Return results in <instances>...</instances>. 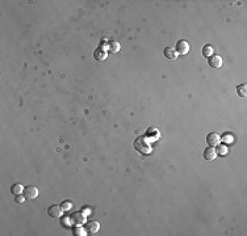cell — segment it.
I'll return each mask as SVG.
<instances>
[{
    "mask_svg": "<svg viewBox=\"0 0 247 236\" xmlns=\"http://www.w3.org/2000/svg\"><path fill=\"white\" fill-rule=\"evenodd\" d=\"M95 59H96V61H99V62L105 61V59H107V53L103 49H97L95 51Z\"/></svg>",
    "mask_w": 247,
    "mask_h": 236,
    "instance_id": "obj_10",
    "label": "cell"
},
{
    "mask_svg": "<svg viewBox=\"0 0 247 236\" xmlns=\"http://www.w3.org/2000/svg\"><path fill=\"white\" fill-rule=\"evenodd\" d=\"M217 158V150L213 148V147H208V148L204 151V159L208 161H212Z\"/></svg>",
    "mask_w": 247,
    "mask_h": 236,
    "instance_id": "obj_8",
    "label": "cell"
},
{
    "mask_svg": "<svg viewBox=\"0 0 247 236\" xmlns=\"http://www.w3.org/2000/svg\"><path fill=\"white\" fill-rule=\"evenodd\" d=\"M75 235H78V236H86L87 233H86V231L81 227H78V228H75Z\"/></svg>",
    "mask_w": 247,
    "mask_h": 236,
    "instance_id": "obj_19",
    "label": "cell"
},
{
    "mask_svg": "<svg viewBox=\"0 0 247 236\" xmlns=\"http://www.w3.org/2000/svg\"><path fill=\"white\" fill-rule=\"evenodd\" d=\"M206 142L211 147L218 146L221 142V137L218 134H216V132H211V134H208V137H206Z\"/></svg>",
    "mask_w": 247,
    "mask_h": 236,
    "instance_id": "obj_6",
    "label": "cell"
},
{
    "mask_svg": "<svg viewBox=\"0 0 247 236\" xmlns=\"http://www.w3.org/2000/svg\"><path fill=\"white\" fill-rule=\"evenodd\" d=\"M61 207L63 209V211H70L71 207H72V203H71L70 201H65V202H62Z\"/></svg>",
    "mask_w": 247,
    "mask_h": 236,
    "instance_id": "obj_16",
    "label": "cell"
},
{
    "mask_svg": "<svg viewBox=\"0 0 247 236\" xmlns=\"http://www.w3.org/2000/svg\"><path fill=\"white\" fill-rule=\"evenodd\" d=\"M70 220L72 224H76V226H81L83 223H86V215L81 212H72Z\"/></svg>",
    "mask_w": 247,
    "mask_h": 236,
    "instance_id": "obj_3",
    "label": "cell"
},
{
    "mask_svg": "<svg viewBox=\"0 0 247 236\" xmlns=\"http://www.w3.org/2000/svg\"><path fill=\"white\" fill-rule=\"evenodd\" d=\"M208 63L213 68H220L222 66V58L220 55H212L208 58Z\"/></svg>",
    "mask_w": 247,
    "mask_h": 236,
    "instance_id": "obj_7",
    "label": "cell"
},
{
    "mask_svg": "<svg viewBox=\"0 0 247 236\" xmlns=\"http://www.w3.org/2000/svg\"><path fill=\"white\" fill-rule=\"evenodd\" d=\"M120 50V43L117 41H113L109 43V51H112V53H118Z\"/></svg>",
    "mask_w": 247,
    "mask_h": 236,
    "instance_id": "obj_15",
    "label": "cell"
},
{
    "mask_svg": "<svg viewBox=\"0 0 247 236\" xmlns=\"http://www.w3.org/2000/svg\"><path fill=\"white\" fill-rule=\"evenodd\" d=\"M221 141H223L225 143H233L234 142V138H233V135H230V134H225V135L221 138Z\"/></svg>",
    "mask_w": 247,
    "mask_h": 236,
    "instance_id": "obj_17",
    "label": "cell"
},
{
    "mask_svg": "<svg viewBox=\"0 0 247 236\" xmlns=\"http://www.w3.org/2000/svg\"><path fill=\"white\" fill-rule=\"evenodd\" d=\"M203 55H204L205 58L212 56V55H213V47H212L211 45H205L204 49H203Z\"/></svg>",
    "mask_w": 247,
    "mask_h": 236,
    "instance_id": "obj_14",
    "label": "cell"
},
{
    "mask_svg": "<svg viewBox=\"0 0 247 236\" xmlns=\"http://www.w3.org/2000/svg\"><path fill=\"white\" fill-rule=\"evenodd\" d=\"M226 153H227L226 146H218V151H217V155H226Z\"/></svg>",
    "mask_w": 247,
    "mask_h": 236,
    "instance_id": "obj_18",
    "label": "cell"
},
{
    "mask_svg": "<svg viewBox=\"0 0 247 236\" xmlns=\"http://www.w3.org/2000/svg\"><path fill=\"white\" fill-rule=\"evenodd\" d=\"M87 230L91 232V233H96L97 231L100 230V224H99V222H91V223H88V224H87Z\"/></svg>",
    "mask_w": 247,
    "mask_h": 236,
    "instance_id": "obj_12",
    "label": "cell"
},
{
    "mask_svg": "<svg viewBox=\"0 0 247 236\" xmlns=\"http://www.w3.org/2000/svg\"><path fill=\"white\" fill-rule=\"evenodd\" d=\"M134 147L142 153H149L150 152V146L147 142H145V138H138L136 142H134Z\"/></svg>",
    "mask_w": 247,
    "mask_h": 236,
    "instance_id": "obj_1",
    "label": "cell"
},
{
    "mask_svg": "<svg viewBox=\"0 0 247 236\" xmlns=\"http://www.w3.org/2000/svg\"><path fill=\"white\" fill-rule=\"evenodd\" d=\"M237 93L241 96V97H246L247 96V85L246 84H241L237 87Z\"/></svg>",
    "mask_w": 247,
    "mask_h": 236,
    "instance_id": "obj_13",
    "label": "cell"
},
{
    "mask_svg": "<svg viewBox=\"0 0 247 236\" xmlns=\"http://www.w3.org/2000/svg\"><path fill=\"white\" fill-rule=\"evenodd\" d=\"M175 50L177 51V54H180V55L188 54V51H189V43L187 42V41H184V40L179 41V42L176 43V49H175Z\"/></svg>",
    "mask_w": 247,
    "mask_h": 236,
    "instance_id": "obj_4",
    "label": "cell"
},
{
    "mask_svg": "<svg viewBox=\"0 0 247 236\" xmlns=\"http://www.w3.org/2000/svg\"><path fill=\"white\" fill-rule=\"evenodd\" d=\"M164 56L168 58V59H176L179 55H177V51L175 50V47H166L164 49Z\"/></svg>",
    "mask_w": 247,
    "mask_h": 236,
    "instance_id": "obj_9",
    "label": "cell"
},
{
    "mask_svg": "<svg viewBox=\"0 0 247 236\" xmlns=\"http://www.w3.org/2000/svg\"><path fill=\"white\" fill-rule=\"evenodd\" d=\"M24 200H25V196H22V194H17L16 196V202L22 203V202H24Z\"/></svg>",
    "mask_w": 247,
    "mask_h": 236,
    "instance_id": "obj_20",
    "label": "cell"
},
{
    "mask_svg": "<svg viewBox=\"0 0 247 236\" xmlns=\"http://www.w3.org/2000/svg\"><path fill=\"white\" fill-rule=\"evenodd\" d=\"M62 211H63V209L61 207V206H58V205H53V206H50V207L48 209V214L51 218H61Z\"/></svg>",
    "mask_w": 247,
    "mask_h": 236,
    "instance_id": "obj_5",
    "label": "cell"
},
{
    "mask_svg": "<svg viewBox=\"0 0 247 236\" xmlns=\"http://www.w3.org/2000/svg\"><path fill=\"white\" fill-rule=\"evenodd\" d=\"M38 194H40V190L36 186L31 185V186H26L24 189V196H25L26 200H36V198L38 197Z\"/></svg>",
    "mask_w": 247,
    "mask_h": 236,
    "instance_id": "obj_2",
    "label": "cell"
},
{
    "mask_svg": "<svg viewBox=\"0 0 247 236\" xmlns=\"http://www.w3.org/2000/svg\"><path fill=\"white\" fill-rule=\"evenodd\" d=\"M11 191L14 194V196H17V194H22L24 193V188H22V185L21 184H13L12 185V188H11Z\"/></svg>",
    "mask_w": 247,
    "mask_h": 236,
    "instance_id": "obj_11",
    "label": "cell"
}]
</instances>
